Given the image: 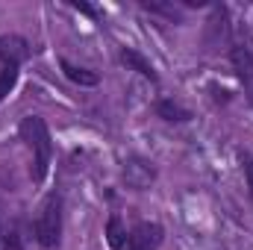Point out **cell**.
<instances>
[{"label":"cell","instance_id":"6da1fadb","mask_svg":"<svg viewBox=\"0 0 253 250\" xmlns=\"http://www.w3.org/2000/svg\"><path fill=\"white\" fill-rule=\"evenodd\" d=\"M18 132H21V138L30 144V150L36 153V159H33V171H30L33 183H44L47 168H50V156H53L50 129H47V124H44V118H39V115L24 118L21 126H18Z\"/></svg>","mask_w":253,"mask_h":250},{"label":"cell","instance_id":"30bf717a","mask_svg":"<svg viewBox=\"0 0 253 250\" xmlns=\"http://www.w3.org/2000/svg\"><path fill=\"white\" fill-rule=\"evenodd\" d=\"M106 236H109V245L115 250H121V248H126V233H124V227H121V218L118 215H112L109 218V230H106Z\"/></svg>","mask_w":253,"mask_h":250},{"label":"cell","instance_id":"9c48e42d","mask_svg":"<svg viewBox=\"0 0 253 250\" xmlns=\"http://www.w3.org/2000/svg\"><path fill=\"white\" fill-rule=\"evenodd\" d=\"M62 71H65V77H68L71 83H80V85H97V83H100V77H97L94 71L80 68V65H71L68 59H62Z\"/></svg>","mask_w":253,"mask_h":250},{"label":"cell","instance_id":"277c9868","mask_svg":"<svg viewBox=\"0 0 253 250\" xmlns=\"http://www.w3.org/2000/svg\"><path fill=\"white\" fill-rule=\"evenodd\" d=\"M156 180V168L147 162V159H129L124 165V183L129 188H135V191H144V188H150V183Z\"/></svg>","mask_w":253,"mask_h":250},{"label":"cell","instance_id":"7c38bea8","mask_svg":"<svg viewBox=\"0 0 253 250\" xmlns=\"http://www.w3.org/2000/svg\"><path fill=\"white\" fill-rule=\"evenodd\" d=\"M0 250H24L18 230H9V233H3V236H0Z\"/></svg>","mask_w":253,"mask_h":250},{"label":"cell","instance_id":"5bb4252c","mask_svg":"<svg viewBox=\"0 0 253 250\" xmlns=\"http://www.w3.org/2000/svg\"><path fill=\"white\" fill-rule=\"evenodd\" d=\"M74 9H80V12H85V15H94V9L91 6H85V3H71Z\"/></svg>","mask_w":253,"mask_h":250},{"label":"cell","instance_id":"7a4b0ae2","mask_svg":"<svg viewBox=\"0 0 253 250\" xmlns=\"http://www.w3.org/2000/svg\"><path fill=\"white\" fill-rule=\"evenodd\" d=\"M59 236H62V197L53 191L42 203V212H39V221H36V239H39L42 248H56Z\"/></svg>","mask_w":253,"mask_h":250},{"label":"cell","instance_id":"8fae6325","mask_svg":"<svg viewBox=\"0 0 253 250\" xmlns=\"http://www.w3.org/2000/svg\"><path fill=\"white\" fill-rule=\"evenodd\" d=\"M15 83H18V65H3L0 68V100L15 88Z\"/></svg>","mask_w":253,"mask_h":250},{"label":"cell","instance_id":"3957f363","mask_svg":"<svg viewBox=\"0 0 253 250\" xmlns=\"http://www.w3.org/2000/svg\"><path fill=\"white\" fill-rule=\"evenodd\" d=\"M165 239V230L159 224H138L129 236H126V250H159Z\"/></svg>","mask_w":253,"mask_h":250},{"label":"cell","instance_id":"4fadbf2b","mask_svg":"<svg viewBox=\"0 0 253 250\" xmlns=\"http://www.w3.org/2000/svg\"><path fill=\"white\" fill-rule=\"evenodd\" d=\"M242 165H245V180H248V188H251V197H253V156L251 153L242 156Z\"/></svg>","mask_w":253,"mask_h":250},{"label":"cell","instance_id":"ba28073f","mask_svg":"<svg viewBox=\"0 0 253 250\" xmlns=\"http://www.w3.org/2000/svg\"><path fill=\"white\" fill-rule=\"evenodd\" d=\"M156 115H159L162 121H177V124H183V121L191 118V112L186 106H180L177 100H159V103H156Z\"/></svg>","mask_w":253,"mask_h":250},{"label":"cell","instance_id":"52a82bcc","mask_svg":"<svg viewBox=\"0 0 253 250\" xmlns=\"http://www.w3.org/2000/svg\"><path fill=\"white\" fill-rule=\"evenodd\" d=\"M121 62H124L126 68H132V71H138L141 77H147L150 83H156V80H159L156 68L147 62V59H144V56H141L138 50H129V47H126V50H121Z\"/></svg>","mask_w":253,"mask_h":250},{"label":"cell","instance_id":"5b68a950","mask_svg":"<svg viewBox=\"0 0 253 250\" xmlns=\"http://www.w3.org/2000/svg\"><path fill=\"white\" fill-rule=\"evenodd\" d=\"M230 59H233V68H236L242 85H245V94L251 97V103H253V53H251V47L248 44H233Z\"/></svg>","mask_w":253,"mask_h":250},{"label":"cell","instance_id":"8992f818","mask_svg":"<svg viewBox=\"0 0 253 250\" xmlns=\"http://www.w3.org/2000/svg\"><path fill=\"white\" fill-rule=\"evenodd\" d=\"M30 56V44L21 36H0V62L3 65H18Z\"/></svg>","mask_w":253,"mask_h":250}]
</instances>
